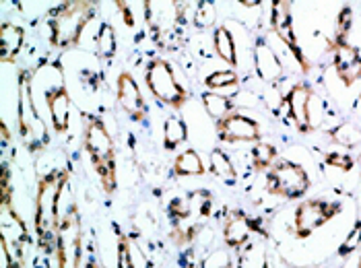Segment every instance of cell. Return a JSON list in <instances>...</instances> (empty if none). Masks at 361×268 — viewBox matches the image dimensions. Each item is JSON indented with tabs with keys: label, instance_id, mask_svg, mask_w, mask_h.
Instances as JSON below:
<instances>
[{
	"label": "cell",
	"instance_id": "1",
	"mask_svg": "<svg viewBox=\"0 0 361 268\" xmlns=\"http://www.w3.org/2000/svg\"><path fill=\"white\" fill-rule=\"evenodd\" d=\"M68 182V169H56L39 178L35 192V207H33V229L37 236V243L42 252L56 254L58 236H60V198L64 186Z\"/></svg>",
	"mask_w": 361,
	"mask_h": 268
},
{
	"label": "cell",
	"instance_id": "2",
	"mask_svg": "<svg viewBox=\"0 0 361 268\" xmlns=\"http://www.w3.org/2000/svg\"><path fill=\"white\" fill-rule=\"evenodd\" d=\"M97 2L91 0H68L50 8L46 15V27L50 31V44L56 50L77 48L85 27L97 15Z\"/></svg>",
	"mask_w": 361,
	"mask_h": 268
},
{
	"label": "cell",
	"instance_id": "3",
	"mask_svg": "<svg viewBox=\"0 0 361 268\" xmlns=\"http://www.w3.org/2000/svg\"><path fill=\"white\" fill-rule=\"evenodd\" d=\"M83 149L91 161L106 194L118 190V167H116V145L106 122L99 116L85 114Z\"/></svg>",
	"mask_w": 361,
	"mask_h": 268
},
{
	"label": "cell",
	"instance_id": "4",
	"mask_svg": "<svg viewBox=\"0 0 361 268\" xmlns=\"http://www.w3.org/2000/svg\"><path fill=\"white\" fill-rule=\"evenodd\" d=\"M19 89H17V126L19 136L27 145L29 151H39L50 142L46 122L42 120L35 102H33V91H31V75L27 71L19 73Z\"/></svg>",
	"mask_w": 361,
	"mask_h": 268
},
{
	"label": "cell",
	"instance_id": "5",
	"mask_svg": "<svg viewBox=\"0 0 361 268\" xmlns=\"http://www.w3.org/2000/svg\"><path fill=\"white\" fill-rule=\"evenodd\" d=\"M145 83L151 95L171 109H182L190 99V93L176 79L173 66L164 58H153L145 66Z\"/></svg>",
	"mask_w": 361,
	"mask_h": 268
},
{
	"label": "cell",
	"instance_id": "6",
	"mask_svg": "<svg viewBox=\"0 0 361 268\" xmlns=\"http://www.w3.org/2000/svg\"><path fill=\"white\" fill-rule=\"evenodd\" d=\"M312 186L304 165L289 159H279L267 171V192L285 200H300Z\"/></svg>",
	"mask_w": 361,
	"mask_h": 268
},
{
	"label": "cell",
	"instance_id": "7",
	"mask_svg": "<svg viewBox=\"0 0 361 268\" xmlns=\"http://www.w3.org/2000/svg\"><path fill=\"white\" fill-rule=\"evenodd\" d=\"M343 205L329 198H307L298 205L293 213V236L295 240H307L320 227L329 225L333 219L343 213Z\"/></svg>",
	"mask_w": 361,
	"mask_h": 268
},
{
	"label": "cell",
	"instance_id": "8",
	"mask_svg": "<svg viewBox=\"0 0 361 268\" xmlns=\"http://www.w3.org/2000/svg\"><path fill=\"white\" fill-rule=\"evenodd\" d=\"M271 27L275 31L279 39L287 46V50L293 54L295 62L302 66V71L307 73L310 71V64L306 60V54L300 46V39L295 35V29H293V15H291V2L287 0H277V2H271Z\"/></svg>",
	"mask_w": 361,
	"mask_h": 268
},
{
	"label": "cell",
	"instance_id": "9",
	"mask_svg": "<svg viewBox=\"0 0 361 268\" xmlns=\"http://www.w3.org/2000/svg\"><path fill=\"white\" fill-rule=\"evenodd\" d=\"M215 130H217V138L221 142H229V145H235V142H254L256 145L262 138L260 124L254 118L240 114V111H233L219 122H215Z\"/></svg>",
	"mask_w": 361,
	"mask_h": 268
},
{
	"label": "cell",
	"instance_id": "10",
	"mask_svg": "<svg viewBox=\"0 0 361 268\" xmlns=\"http://www.w3.org/2000/svg\"><path fill=\"white\" fill-rule=\"evenodd\" d=\"M116 99L120 107L126 111V116L137 122L142 124L149 116V109L145 104V97H142V91H140L139 83L135 79L133 73L128 71H122L116 79Z\"/></svg>",
	"mask_w": 361,
	"mask_h": 268
},
{
	"label": "cell",
	"instance_id": "11",
	"mask_svg": "<svg viewBox=\"0 0 361 268\" xmlns=\"http://www.w3.org/2000/svg\"><path fill=\"white\" fill-rule=\"evenodd\" d=\"M73 219H75V211L71 214V219H66V221L60 225L58 250H56L58 268H81V260H83L81 225L77 223L75 229H73Z\"/></svg>",
	"mask_w": 361,
	"mask_h": 268
},
{
	"label": "cell",
	"instance_id": "12",
	"mask_svg": "<svg viewBox=\"0 0 361 268\" xmlns=\"http://www.w3.org/2000/svg\"><path fill=\"white\" fill-rule=\"evenodd\" d=\"M260 233L262 236V227L256 223V219H252L244 211H231L225 217V223H223V241L227 248L235 250V252H242L252 236Z\"/></svg>",
	"mask_w": 361,
	"mask_h": 268
},
{
	"label": "cell",
	"instance_id": "13",
	"mask_svg": "<svg viewBox=\"0 0 361 268\" xmlns=\"http://www.w3.org/2000/svg\"><path fill=\"white\" fill-rule=\"evenodd\" d=\"M145 21L151 27V33L155 39L167 37L176 23L180 21V4L178 2H145Z\"/></svg>",
	"mask_w": 361,
	"mask_h": 268
},
{
	"label": "cell",
	"instance_id": "14",
	"mask_svg": "<svg viewBox=\"0 0 361 268\" xmlns=\"http://www.w3.org/2000/svg\"><path fill=\"white\" fill-rule=\"evenodd\" d=\"M336 77L349 89L361 80V52L351 44H331Z\"/></svg>",
	"mask_w": 361,
	"mask_h": 268
},
{
	"label": "cell",
	"instance_id": "15",
	"mask_svg": "<svg viewBox=\"0 0 361 268\" xmlns=\"http://www.w3.org/2000/svg\"><path fill=\"white\" fill-rule=\"evenodd\" d=\"M48 114H50V122L56 134H66L71 128V93L66 89L64 83L52 85L46 93H44Z\"/></svg>",
	"mask_w": 361,
	"mask_h": 268
},
{
	"label": "cell",
	"instance_id": "16",
	"mask_svg": "<svg viewBox=\"0 0 361 268\" xmlns=\"http://www.w3.org/2000/svg\"><path fill=\"white\" fill-rule=\"evenodd\" d=\"M314 89L312 85L307 83H295L287 97H285V106L289 111V120L291 124L295 126V130L300 134L310 133V124H307V104H310V97H312Z\"/></svg>",
	"mask_w": 361,
	"mask_h": 268
},
{
	"label": "cell",
	"instance_id": "17",
	"mask_svg": "<svg viewBox=\"0 0 361 268\" xmlns=\"http://www.w3.org/2000/svg\"><path fill=\"white\" fill-rule=\"evenodd\" d=\"M254 68L256 75L262 83L275 85L281 77H283V64L279 60V56L275 50L269 46L267 39H256L254 44Z\"/></svg>",
	"mask_w": 361,
	"mask_h": 268
},
{
	"label": "cell",
	"instance_id": "18",
	"mask_svg": "<svg viewBox=\"0 0 361 268\" xmlns=\"http://www.w3.org/2000/svg\"><path fill=\"white\" fill-rule=\"evenodd\" d=\"M25 44V29L13 21H2L0 25V60L4 64L15 62Z\"/></svg>",
	"mask_w": 361,
	"mask_h": 268
},
{
	"label": "cell",
	"instance_id": "19",
	"mask_svg": "<svg viewBox=\"0 0 361 268\" xmlns=\"http://www.w3.org/2000/svg\"><path fill=\"white\" fill-rule=\"evenodd\" d=\"M209 171L223 182L225 186H235L238 184V171H235V165L231 157L223 151V149H213L209 153Z\"/></svg>",
	"mask_w": 361,
	"mask_h": 268
},
{
	"label": "cell",
	"instance_id": "20",
	"mask_svg": "<svg viewBox=\"0 0 361 268\" xmlns=\"http://www.w3.org/2000/svg\"><path fill=\"white\" fill-rule=\"evenodd\" d=\"M213 48H215V54L221 58L223 62L229 64L231 71L238 68V46H235L233 33L229 31V27H215V31H213Z\"/></svg>",
	"mask_w": 361,
	"mask_h": 268
},
{
	"label": "cell",
	"instance_id": "21",
	"mask_svg": "<svg viewBox=\"0 0 361 268\" xmlns=\"http://www.w3.org/2000/svg\"><path fill=\"white\" fill-rule=\"evenodd\" d=\"M186 140H188V124L184 122L182 116L171 114L164 122V149H166L167 153H173Z\"/></svg>",
	"mask_w": 361,
	"mask_h": 268
},
{
	"label": "cell",
	"instance_id": "22",
	"mask_svg": "<svg viewBox=\"0 0 361 268\" xmlns=\"http://www.w3.org/2000/svg\"><path fill=\"white\" fill-rule=\"evenodd\" d=\"M209 169L204 167V163L195 149H186L173 159V173L178 178H200Z\"/></svg>",
	"mask_w": 361,
	"mask_h": 268
},
{
	"label": "cell",
	"instance_id": "23",
	"mask_svg": "<svg viewBox=\"0 0 361 268\" xmlns=\"http://www.w3.org/2000/svg\"><path fill=\"white\" fill-rule=\"evenodd\" d=\"M277 161H279V149L275 147V145L260 140V142H256V145L252 147L250 163L254 171H258V173L269 171Z\"/></svg>",
	"mask_w": 361,
	"mask_h": 268
},
{
	"label": "cell",
	"instance_id": "24",
	"mask_svg": "<svg viewBox=\"0 0 361 268\" xmlns=\"http://www.w3.org/2000/svg\"><path fill=\"white\" fill-rule=\"evenodd\" d=\"M331 138L343 149H355L361 145V126L351 120H343L331 128Z\"/></svg>",
	"mask_w": 361,
	"mask_h": 268
},
{
	"label": "cell",
	"instance_id": "25",
	"mask_svg": "<svg viewBox=\"0 0 361 268\" xmlns=\"http://www.w3.org/2000/svg\"><path fill=\"white\" fill-rule=\"evenodd\" d=\"M202 107H204V111L209 114V118H213L215 122H219L223 120L225 116H229V114H233V99H229V97H225L221 93H215V91H207V93H202Z\"/></svg>",
	"mask_w": 361,
	"mask_h": 268
},
{
	"label": "cell",
	"instance_id": "26",
	"mask_svg": "<svg viewBox=\"0 0 361 268\" xmlns=\"http://www.w3.org/2000/svg\"><path fill=\"white\" fill-rule=\"evenodd\" d=\"M118 52V39H116V29L111 23L104 21L99 25V31L95 35V54L102 60H111Z\"/></svg>",
	"mask_w": 361,
	"mask_h": 268
},
{
	"label": "cell",
	"instance_id": "27",
	"mask_svg": "<svg viewBox=\"0 0 361 268\" xmlns=\"http://www.w3.org/2000/svg\"><path fill=\"white\" fill-rule=\"evenodd\" d=\"M240 85V77L235 71H215L211 75L204 77V87H209V91L219 93L223 89H238Z\"/></svg>",
	"mask_w": 361,
	"mask_h": 268
},
{
	"label": "cell",
	"instance_id": "28",
	"mask_svg": "<svg viewBox=\"0 0 361 268\" xmlns=\"http://www.w3.org/2000/svg\"><path fill=\"white\" fill-rule=\"evenodd\" d=\"M167 217H169V221L176 227H180L182 223L190 221V217H192L190 198L188 196H176V198H171L169 205H167Z\"/></svg>",
	"mask_w": 361,
	"mask_h": 268
},
{
	"label": "cell",
	"instance_id": "29",
	"mask_svg": "<svg viewBox=\"0 0 361 268\" xmlns=\"http://www.w3.org/2000/svg\"><path fill=\"white\" fill-rule=\"evenodd\" d=\"M114 231H116V238H118V243H116V250H118L116 252V268H135L128 236L118 225H114Z\"/></svg>",
	"mask_w": 361,
	"mask_h": 268
},
{
	"label": "cell",
	"instance_id": "30",
	"mask_svg": "<svg viewBox=\"0 0 361 268\" xmlns=\"http://www.w3.org/2000/svg\"><path fill=\"white\" fill-rule=\"evenodd\" d=\"M353 27V8L343 6L338 17H336V29H334V39L331 44H349V33Z\"/></svg>",
	"mask_w": 361,
	"mask_h": 268
},
{
	"label": "cell",
	"instance_id": "31",
	"mask_svg": "<svg viewBox=\"0 0 361 268\" xmlns=\"http://www.w3.org/2000/svg\"><path fill=\"white\" fill-rule=\"evenodd\" d=\"M238 268H267V254H264V248H260L258 243H252L246 245L242 250V256H240V264Z\"/></svg>",
	"mask_w": 361,
	"mask_h": 268
},
{
	"label": "cell",
	"instance_id": "32",
	"mask_svg": "<svg viewBox=\"0 0 361 268\" xmlns=\"http://www.w3.org/2000/svg\"><path fill=\"white\" fill-rule=\"evenodd\" d=\"M326 118V104L322 97H318L316 93H312L310 104H307V124H310V133L320 128L322 122Z\"/></svg>",
	"mask_w": 361,
	"mask_h": 268
},
{
	"label": "cell",
	"instance_id": "33",
	"mask_svg": "<svg viewBox=\"0 0 361 268\" xmlns=\"http://www.w3.org/2000/svg\"><path fill=\"white\" fill-rule=\"evenodd\" d=\"M215 17H217V13H215L213 2L202 0V2H198V4H196L195 25L198 27V29H209V27H213V23H215Z\"/></svg>",
	"mask_w": 361,
	"mask_h": 268
},
{
	"label": "cell",
	"instance_id": "34",
	"mask_svg": "<svg viewBox=\"0 0 361 268\" xmlns=\"http://www.w3.org/2000/svg\"><path fill=\"white\" fill-rule=\"evenodd\" d=\"M361 245V219L355 221V225H353V229L349 231V236L345 238V241L341 243V248H338V256L341 258H347V256H351L353 252H357Z\"/></svg>",
	"mask_w": 361,
	"mask_h": 268
},
{
	"label": "cell",
	"instance_id": "35",
	"mask_svg": "<svg viewBox=\"0 0 361 268\" xmlns=\"http://www.w3.org/2000/svg\"><path fill=\"white\" fill-rule=\"evenodd\" d=\"M324 161H326V165H331V167L338 169V171H351L353 165H355V159L349 153H345V151H329L324 155Z\"/></svg>",
	"mask_w": 361,
	"mask_h": 268
},
{
	"label": "cell",
	"instance_id": "36",
	"mask_svg": "<svg viewBox=\"0 0 361 268\" xmlns=\"http://www.w3.org/2000/svg\"><path fill=\"white\" fill-rule=\"evenodd\" d=\"M0 243H2V264H4V268H25V262L17 254H13L4 241H0Z\"/></svg>",
	"mask_w": 361,
	"mask_h": 268
},
{
	"label": "cell",
	"instance_id": "37",
	"mask_svg": "<svg viewBox=\"0 0 361 268\" xmlns=\"http://www.w3.org/2000/svg\"><path fill=\"white\" fill-rule=\"evenodd\" d=\"M118 4V8L122 11V17H124V23L128 27H135V17H133V13H128V6H126V2H116Z\"/></svg>",
	"mask_w": 361,
	"mask_h": 268
},
{
	"label": "cell",
	"instance_id": "38",
	"mask_svg": "<svg viewBox=\"0 0 361 268\" xmlns=\"http://www.w3.org/2000/svg\"><path fill=\"white\" fill-rule=\"evenodd\" d=\"M85 268H102V267L97 264L95 256H89V258H87V264H85Z\"/></svg>",
	"mask_w": 361,
	"mask_h": 268
},
{
	"label": "cell",
	"instance_id": "39",
	"mask_svg": "<svg viewBox=\"0 0 361 268\" xmlns=\"http://www.w3.org/2000/svg\"><path fill=\"white\" fill-rule=\"evenodd\" d=\"M215 268H233V264H231V260H229V258L225 256V258H223L221 264H217V267H215Z\"/></svg>",
	"mask_w": 361,
	"mask_h": 268
},
{
	"label": "cell",
	"instance_id": "40",
	"mask_svg": "<svg viewBox=\"0 0 361 268\" xmlns=\"http://www.w3.org/2000/svg\"><path fill=\"white\" fill-rule=\"evenodd\" d=\"M240 4H244V6L250 8V6H256V4H260V2H258V0H244V2H240Z\"/></svg>",
	"mask_w": 361,
	"mask_h": 268
},
{
	"label": "cell",
	"instance_id": "41",
	"mask_svg": "<svg viewBox=\"0 0 361 268\" xmlns=\"http://www.w3.org/2000/svg\"><path fill=\"white\" fill-rule=\"evenodd\" d=\"M357 268H361V256H360V260H357Z\"/></svg>",
	"mask_w": 361,
	"mask_h": 268
},
{
	"label": "cell",
	"instance_id": "42",
	"mask_svg": "<svg viewBox=\"0 0 361 268\" xmlns=\"http://www.w3.org/2000/svg\"><path fill=\"white\" fill-rule=\"evenodd\" d=\"M357 161H360V163H361V153H360V157H357Z\"/></svg>",
	"mask_w": 361,
	"mask_h": 268
},
{
	"label": "cell",
	"instance_id": "43",
	"mask_svg": "<svg viewBox=\"0 0 361 268\" xmlns=\"http://www.w3.org/2000/svg\"><path fill=\"white\" fill-rule=\"evenodd\" d=\"M360 102H361V91H360Z\"/></svg>",
	"mask_w": 361,
	"mask_h": 268
}]
</instances>
